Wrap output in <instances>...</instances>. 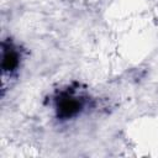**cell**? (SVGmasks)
I'll use <instances>...</instances> for the list:
<instances>
[{
	"label": "cell",
	"instance_id": "obj_1",
	"mask_svg": "<svg viewBox=\"0 0 158 158\" xmlns=\"http://www.w3.org/2000/svg\"><path fill=\"white\" fill-rule=\"evenodd\" d=\"M80 110H81V101L73 95L64 94L57 100V114L62 118L73 117Z\"/></svg>",
	"mask_w": 158,
	"mask_h": 158
},
{
	"label": "cell",
	"instance_id": "obj_2",
	"mask_svg": "<svg viewBox=\"0 0 158 158\" xmlns=\"http://www.w3.org/2000/svg\"><path fill=\"white\" fill-rule=\"evenodd\" d=\"M19 65V56L17 53L12 49H5L2 51V60H1V67L4 72H12L16 69V67Z\"/></svg>",
	"mask_w": 158,
	"mask_h": 158
}]
</instances>
